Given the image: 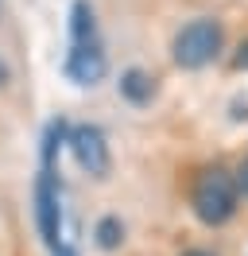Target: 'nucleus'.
I'll return each mask as SVG.
<instances>
[{
	"instance_id": "obj_1",
	"label": "nucleus",
	"mask_w": 248,
	"mask_h": 256,
	"mask_svg": "<svg viewBox=\"0 0 248 256\" xmlns=\"http://www.w3.org/2000/svg\"><path fill=\"white\" fill-rule=\"evenodd\" d=\"M236 202H240V190H236V178L225 171V167H206L198 178H194V190H190V210L202 225H225L236 218Z\"/></svg>"
},
{
	"instance_id": "obj_2",
	"label": "nucleus",
	"mask_w": 248,
	"mask_h": 256,
	"mask_svg": "<svg viewBox=\"0 0 248 256\" xmlns=\"http://www.w3.org/2000/svg\"><path fill=\"white\" fill-rule=\"evenodd\" d=\"M221 43H225V32H221L217 20H210V16L190 20L174 35L170 58H174V66H182V70H202V66H210L221 54Z\"/></svg>"
},
{
	"instance_id": "obj_3",
	"label": "nucleus",
	"mask_w": 248,
	"mask_h": 256,
	"mask_svg": "<svg viewBox=\"0 0 248 256\" xmlns=\"http://www.w3.org/2000/svg\"><path fill=\"white\" fill-rule=\"evenodd\" d=\"M35 225H39V237L50 252H58L66 244L62 240V182L50 163H43L35 175Z\"/></svg>"
},
{
	"instance_id": "obj_4",
	"label": "nucleus",
	"mask_w": 248,
	"mask_h": 256,
	"mask_svg": "<svg viewBox=\"0 0 248 256\" xmlns=\"http://www.w3.org/2000/svg\"><path fill=\"white\" fill-rule=\"evenodd\" d=\"M66 144H70L78 167H82L86 175L108 178V171H112V152H108V140L97 124H74L66 132Z\"/></svg>"
},
{
	"instance_id": "obj_5",
	"label": "nucleus",
	"mask_w": 248,
	"mask_h": 256,
	"mask_svg": "<svg viewBox=\"0 0 248 256\" xmlns=\"http://www.w3.org/2000/svg\"><path fill=\"white\" fill-rule=\"evenodd\" d=\"M62 70H66V78L74 86H97L108 74V54L101 47V39H78V43H70V54H66Z\"/></svg>"
},
{
	"instance_id": "obj_6",
	"label": "nucleus",
	"mask_w": 248,
	"mask_h": 256,
	"mask_svg": "<svg viewBox=\"0 0 248 256\" xmlns=\"http://www.w3.org/2000/svg\"><path fill=\"white\" fill-rule=\"evenodd\" d=\"M120 97H128L132 105H148V101L155 97V78L148 74V70H140V66L124 70L120 74Z\"/></svg>"
},
{
	"instance_id": "obj_7",
	"label": "nucleus",
	"mask_w": 248,
	"mask_h": 256,
	"mask_svg": "<svg viewBox=\"0 0 248 256\" xmlns=\"http://www.w3.org/2000/svg\"><path fill=\"white\" fill-rule=\"evenodd\" d=\"M93 244H97L101 252H112V248L124 244V222L116 218V214H105L101 222L93 225Z\"/></svg>"
},
{
	"instance_id": "obj_8",
	"label": "nucleus",
	"mask_w": 248,
	"mask_h": 256,
	"mask_svg": "<svg viewBox=\"0 0 248 256\" xmlns=\"http://www.w3.org/2000/svg\"><path fill=\"white\" fill-rule=\"evenodd\" d=\"M232 178H236V190H240V194H244V198H248V160L240 163V171H236V175H232Z\"/></svg>"
},
{
	"instance_id": "obj_9",
	"label": "nucleus",
	"mask_w": 248,
	"mask_h": 256,
	"mask_svg": "<svg viewBox=\"0 0 248 256\" xmlns=\"http://www.w3.org/2000/svg\"><path fill=\"white\" fill-rule=\"evenodd\" d=\"M8 78H12V70H8V62L0 58V86H8Z\"/></svg>"
},
{
	"instance_id": "obj_10",
	"label": "nucleus",
	"mask_w": 248,
	"mask_h": 256,
	"mask_svg": "<svg viewBox=\"0 0 248 256\" xmlns=\"http://www.w3.org/2000/svg\"><path fill=\"white\" fill-rule=\"evenodd\" d=\"M182 256H214V252H210V248H186Z\"/></svg>"
},
{
	"instance_id": "obj_11",
	"label": "nucleus",
	"mask_w": 248,
	"mask_h": 256,
	"mask_svg": "<svg viewBox=\"0 0 248 256\" xmlns=\"http://www.w3.org/2000/svg\"><path fill=\"white\" fill-rule=\"evenodd\" d=\"M54 256H78V252H74V248H70V244H62V248H58V252H54Z\"/></svg>"
},
{
	"instance_id": "obj_12",
	"label": "nucleus",
	"mask_w": 248,
	"mask_h": 256,
	"mask_svg": "<svg viewBox=\"0 0 248 256\" xmlns=\"http://www.w3.org/2000/svg\"><path fill=\"white\" fill-rule=\"evenodd\" d=\"M240 66H248V43L240 47Z\"/></svg>"
}]
</instances>
